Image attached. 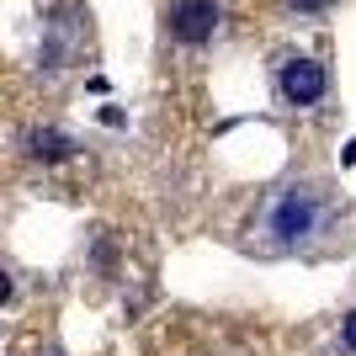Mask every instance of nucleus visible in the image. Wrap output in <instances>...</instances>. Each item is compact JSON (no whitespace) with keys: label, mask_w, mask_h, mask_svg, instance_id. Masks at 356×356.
I'll return each mask as SVG.
<instances>
[{"label":"nucleus","mask_w":356,"mask_h":356,"mask_svg":"<svg viewBox=\"0 0 356 356\" xmlns=\"http://www.w3.org/2000/svg\"><path fill=\"white\" fill-rule=\"evenodd\" d=\"M170 38L181 43H208L213 32H218V0H170Z\"/></svg>","instance_id":"3"},{"label":"nucleus","mask_w":356,"mask_h":356,"mask_svg":"<svg viewBox=\"0 0 356 356\" xmlns=\"http://www.w3.org/2000/svg\"><path fill=\"white\" fill-rule=\"evenodd\" d=\"M330 90V74L319 59H309V54H287L282 64H277V96H282L287 106H314L325 102Z\"/></svg>","instance_id":"2"},{"label":"nucleus","mask_w":356,"mask_h":356,"mask_svg":"<svg viewBox=\"0 0 356 356\" xmlns=\"http://www.w3.org/2000/svg\"><path fill=\"white\" fill-rule=\"evenodd\" d=\"M341 341H346V351H356V309L341 319Z\"/></svg>","instance_id":"4"},{"label":"nucleus","mask_w":356,"mask_h":356,"mask_svg":"<svg viewBox=\"0 0 356 356\" xmlns=\"http://www.w3.org/2000/svg\"><path fill=\"white\" fill-rule=\"evenodd\" d=\"M298 11H319V6H325V0H293Z\"/></svg>","instance_id":"5"},{"label":"nucleus","mask_w":356,"mask_h":356,"mask_svg":"<svg viewBox=\"0 0 356 356\" xmlns=\"http://www.w3.org/2000/svg\"><path fill=\"white\" fill-rule=\"evenodd\" d=\"M325 229V202L309 186H282L271 197L266 218H261V234L277 245V250H293V245H309L314 234Z\"/></svg>","instance_id":"1"}]
</instances>
